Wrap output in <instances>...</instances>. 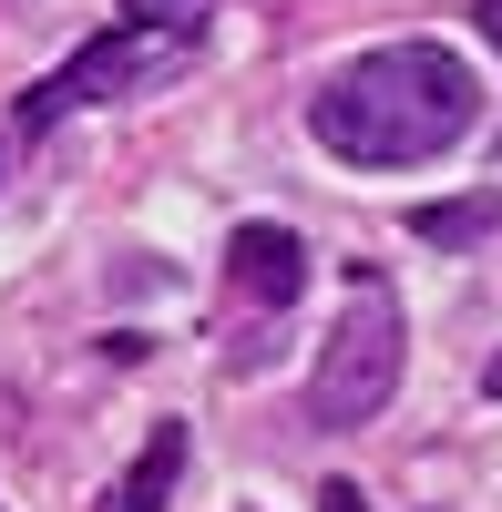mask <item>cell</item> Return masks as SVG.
Returning <instances> with one entry per match:
<instances>
[{
    "instance_id": "6da1fadb",
    "label": "cell",
    "mask_w": 502,
    "mask_h": 512,
    "mask_svg": "<svg viewBox=\"0 0 502 512\" xmlns=\"http://www.w3.org/2000/svg\"><path fill=\"white\" fill-rule=\"evenodd\" d=\"M472 123H482V82L451 41H380L308 93V134L369 175H410V164L451 154Z\"/></svg>"
},
{
    "instance_id": "9c48e42d",
    "label": "cell",
    "mask_w": 502,
    "mask_h": 512,
    "mask_svg": "<svg viewBox=\"0 0 502 512\" xmlns=\"http://www.w3.org/2000/svg\"><path fill=\"white\" fill-rule=\"evenodd\" d=\"M492 390H502V359H492Z\"/></svg>"
},
{
    "instance_id": "52a82bcc",
    "label": "cell",
    "mask_w": 502,
    "mask_h": 512,
    "mask_svg": "<svg viewBox=\"0 0 502 512\" xmlns=\"http://www.w3.org/2000/svg\"><path fill=\"white\" fill-rule=\"evenodd\" d=\"M318 512H359V492H349V482H328V492H318Z\"/></svg>"
},
{
    "instance_id": "7a4b0ae2",
    "label": "cell",
    "mask_w": 502,
    "mask_h": 512,
    "mask_svg": "<svg viewBox=\"0 0 502 512\" xmlns=\"http://www.w3.org/2000/svg\"><path fill=\"white\" fill-rule=\"evenodd\" d=\"M400 349H410L400 297H390L380 267H359L349 277V318L328 328V349L308 369V420L318 431H369V420L390 410V390H400Z\"/></svg>"
},
{
    "instance_id": "277c9868",
    "label": "cell",
    "mask_w": 502,
    "mask_h": 512,
    "mask_svg": "<svg viewBox=\"0 0 502 512\" xmlns=\"http://www.w3.org/2000/svg\"><path fill=\"white\" fill-rule=\"evenodd\" d=\"M226 277H236V297H257V308H287V297L308 287V246L287 236V226H236Z\"/></svg>"
},
{
    "instance_id": "3957f363",
    "label": "cell",
    "mask_w": 502,
    "mask_h": 512,
    "mask_svg": "<svg viewBox=\"0 0 502 512\" xmlns=\"http://www.w3.org/2000/svg\"><path fill=\"white\" fill-rule=\"evenodd\" d=\"M185 52H195L185 21H123V31H103L82 62H62L52 82H41V93L21 103V123H62L72 103H123V93H144V82L185 72Z\"/></svg>"
},
{
    "instance_id": "ba28073f",
    "label": "cell",
    "mask_w": 502,
    "mask_h": 512,
    "mask_svg": "<svg viewBox=\"0 0 502 512\" xmlns=\"http://www.w3.org/2000/svg\"><path fill=\"white\" fill-rule=\"evenodd\" d=\"M472 21H482V31H492V41H502V0H482V11H472Z\"/></svg>"
},
{
    "instance_id": "8992f818",
    "label": "cell",
    "mask_w": 502,
    "mask_h": 512,
    "mask_svg": "<svg viewBox=\"0 0 502 512\" xmlns=\"http://www.w3.org/2000/svg\"><path fill=\"white\" fill-rule=\"evenodd\" d=\"M492 226H502V185L451 195V205H410V236H421V246H482Z\"/></svg>"
},
{
    "instance_id": "5b68a950",
    "label": "cell",
    "mask_w": 502,
    "mask_h": 512,
    "mask_svg": "<svg viewBox=\"0 0 502 512\" xmlns=\"http://www.w3.org/2000/svg\"><path fill=\"white\" fill-rule=\"evenodd\" d=\"M175 482H185V420H164V431L134 451V472L103 492V512H164V502H175Z\"/></svg>"
}]
</instances>
